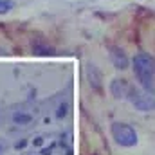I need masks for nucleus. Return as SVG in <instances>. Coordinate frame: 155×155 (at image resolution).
I'll return each instance as SVG.
<instances>
[{"instance_id":"obj_1","label":"nucleus","mask_w":155,"mask_h":155,"mask_svg":"<svg viewBox=\"0 0 155 155\" xmlns=\"http://www.w3.org/2000/svg\"><path fill=\"white\" fill-rule=\"evenodd\" d=\"M134 65V74L137 76L139 83L143 85L144 90L155 92V58L148 52H139L132 60Z\"/></svg>"},{"instance_id":"obj_2","label":"nucleus","mask_w":155,"mask_h":155,"mask_svg":"<svg viewBox=\"0 0 155 155\" xmlns=\"http://www.w3.org/2000/svg\"><path fill=\"white\" fill-rule=\"evenodd\" d=\"M112 137L116 139L119 146L124 148H132L137 144V132L134 130V126L126 124V123H112Z\"/></svg>"},{"instance_id":"obj_3","label":"nucleus","mask_w":155,"mask_h":155,"mask_svg":"<svg viewBox=\"0 0 155 155\" xmlns=\"http://www.w3.org/2000/svg\"><path fill=\"white\" fill-rule=\"evenodd\" d=\"M137 110L141 112H150L155 110V94L153 92H148V90H139L135 87H130V92H128V97H126Z\"/></svg>"},{"instance_id":"obj_4","label":"nucleus","mask_w":155,"mask_h":155,"mask_svg":"<svg viewBox=\"0 0 155 155\" xmlns=\"http://www.w3.org/2000/svg\"><path fill=\"white\" fill-rule=\"evenodd\" d=\"M110 92H112V96L116 97V99H124V97H128V92H130V85H128V81L126 79H112V83H110Z\"/></svg>"},{"instance_id":"obj_5","label":"nucleus","mask_w":155,"mask_h":155,"mask_svg":"<svg viewBox=\"0 0 155 155\" xmlns=\"http://www.w3.org/2000/svg\"><path fill=\"white\" fill-rule=\"evenodd\" d=\"M110 60H112L114 67L119 69V71H124V69L128 67V63H130L128 56H126L124 51L119 49V47H110Z\"/></svg>"},{"instance_id":"obj_6","label":"nucleus","mask_w":155,"mask_h":155,"mask_svg":"<svg viewBox=\"0 0 155 155\" xmlns=\"http://www.w3.org/2000/svg\"><path fill=\"white\" fill-rule=\"evenodd\" d=\"M13 121H15V124H29L33 121V116L27 114V112H15L13 114Z\"/></svg>"},{"instance_id":"obj_7","label":"nucleus","mask_w":155,"mask_h":155,"mask_svg":"<svg viewBox=\"0 0 155 155\" xmlns=\"http://www.w3.org/2000/svg\"><path fill=\"white\" fill-rule=\"evenodd\" d=\"M13 2L11 0H0V15H5V13H9L11 9H13Z\"/></svg>"},{"instance_id":"obj_8","label":"nucleus","mask_w":155,"mask_h":155,"mask_svg":"<svg viewBox=\"0 0 155 155\" xmlns=\"http://www.w3.org/2000/svg\"><path fill=\"white\" fill-rule=\"evenodd\" d=\"M67 110H69V105H63V103H61V105L58 107V112H56V117H58V119L65 117V116H67Z\"/></svg>"},{"instance_id":"obj_9","label":"nucleus","mask_w":155,"mask_h":155,"mask_svg":"<svg viewBox=\"0 0 155 155\" xmlns=\"http://www.w3.org/2000/svg\"><path fill=\"white\" fill-rule=\"evenodd\" d=\"M35 52H38V54H52L54 51H52L51 47H40V45H35Z\"/></svg>"},{"instance_id":"obj_10","label":"nucleus","mask_w":155,"mask_h":155,"mask_svg":"<svg viewBox=\"0 0 155 155\" xmlns=\"http://www.w3.org/2000/svg\"><path fill=\"white\" fill-rule=\"evenodd\" d=\"M25 146H27V141H25V139H22V141H18V143L15 144V148H16V150H24Z\"/></svg>"},{"instance_id":"obj_11","label":"nucleus","mask_w":155,"mask_h":155,"mask_svg":"<svg viewBox=\"0 0 155 155\" xmlns=\"http://www.w3.org/2000/svg\"><path fill=\"white\" fill-rule=\"evenodd\" d=\"M33 144H35V146H41V144H43V137H35V139H33Z\"/></svg>"},{"instance_id":"obj_12","label":"nucleus","mask_w":155,"mask_h":155,"mask_svg":"<svg viewBox=\"0 0 155 155\" xmlns=\"http://www.w3.org/2000/svg\"><path fill=\"white\" fill-rule=\"evenodd\" d=\"M41 155H51V148H41Z\"/></svg>"},{"instance_id":"obj_13","label":"nucleus","mask_w":155,"mask_h":155,"mask_svg":"<svg viewBox=\"0 0 155 155\" xmlns=\"http://www.w3.org/2000/svg\"><path fill=\"white\" fill-rule=\"evenodd\" d=\"M0 152H4V146H2V144H0Z\"/></svg>"}]
</instances>
